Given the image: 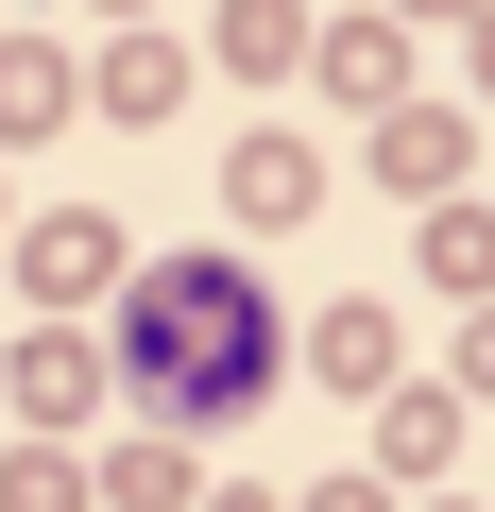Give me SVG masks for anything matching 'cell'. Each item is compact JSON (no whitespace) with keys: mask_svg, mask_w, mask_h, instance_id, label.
Returning <instances> with one entry per match:
<instances>
[{"mask_svg":"<svg viewBox=\"0 0 495 512\" xmlns=\"http://www.w3.org/2000/svg\"><path fill=\"white\" fill-rule=\"evenodd\" d=\"M137 359H171V393L188 410H239L274 376V342H257V291L239 274H154V325H137Z\"/></svg>","mask_w":495,"mask_h":512,"instance_id":"1","label":"cell"}]
</instances>
